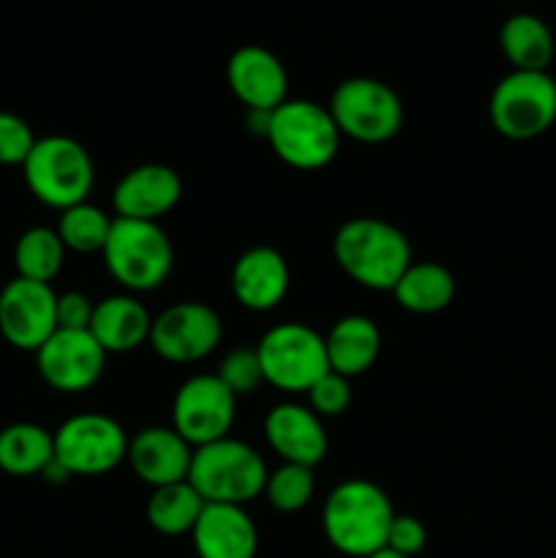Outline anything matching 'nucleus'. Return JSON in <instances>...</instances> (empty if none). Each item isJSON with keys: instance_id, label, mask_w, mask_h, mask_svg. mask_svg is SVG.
<instances>
[{"instance_id": "ddd939ff", "label": "nucleus", "mask_w": 556, "mask_h": 558, "mask_svg": "<svg viewBox=\"0 0 556 558\" xmlns=\"http://www.w3.org/2000/svg\"><path fill=\"white\" fill-rule=\"evenodd\" d=\"M58 330V294L52 283L16 276L0 289V336L14 349L36 354Z\"/></svg>"}, {"instance_id": "6e6552de", "label": "nucleus", "mask_w": 556, "mask_h": 558, "mask_svg": "<svg viewBox=\"0 0 556 558\" xmlns=\"http://www.w3.org/2000/svg\"><path fill=\"white\" fill-rule=\"evenodd\" d=\"M330 114L341 136L363 145H382L403 125L401 96L374 76H349L333 90Z\"/></svg>"}, {"instance_id": "bb28decb", "label": "nucleus", "mask_w": 556, "mask_h": 558, "mask_svg": "<svg viewBox=\"0 0 556 558\" xmlns=\"http://www.w3.org/2000/svg\"><path fill=\"white\" fill-rule=\"evenodd\" d=\"M65 245L60 234L49 227H33L20 234L14 245L16 276L27 281L52 283V278L63 270Z\"/></svg>"}, {"instance_id": "aec40b11", "label": "nucleus", "mask_w": 556, "mask_h": 558, "mask_svg": "<svg viewBox=\"0 0 556 558\" xmlns=\"http://www.w3.org/2000/svg\"><path fill=\"white\" fill-rule=\"evenodd\" d=\"M191 539L200 558H256L259 550L254 521L234 505H205Z\"/></svg>"}, {"instance_id": "f03ea898", "label": "nucleus", "mask_w": 556, "mask_h": 558, "mask_svg": "<svg viewBox=\"0 0 556 558\" xmlns=\"http://www.w3.org/2000/svg\"><path fill=\"white\" fill-rule=\"evenodd\" d=\"M392 501L371 480H347L327 494L322 507V532L338 554L365 558L387 545Z\"/></svg>"}, {"instance_id": "f257e3e1", "label": "nucleus", "mask_w": 556, "mask_h": 558, "mask_svg": "<svg viewBox=\"0 0 556 558\" xmlns=\"http://www.w3.org/2000/svg\"><path fill=\"white\" fill-rule=\"evenodd\" d=\"M338 267L371 292H392L398 278L412 265L409 238L382 218H349L333 238Z\"/></svg>"}, {"instance_id": "cd10ccee", "label": "nucleus", "mask_w": 556, "mask_h": 558, "mask_svg": "<svg viewBox=\"0 0 556 558\" xmlns=\"http://www.w3.org/2000/svg\"><path fill=\"white\" fill-rule=\"evenodd\" d=\"M112 221L101 207L82 202V205L60 210L58 227L55 232L63 240L65 251H76V254H101L107 245L109 232H112Z\"/></svg>"}, {"instance_id": "c9c22d12", "label": "nucleus", "mask_w": 556, "mask_h": 558, "mask_svg": "<svg viewBox=\"0 0 556 558\" xmlns=\"http://www.w3.org/2000/svg\"><path fill=\"white\" fill-rule=\"evenodd\" d=\"M365 558H403V556L396 554V550H390V548H379V550H376V554H371V556H365Z\"/></svg>"}, {"instance_id": "7ed1b4c3", "label": "nucleus", "mask_w": 556, "mask_h": 558, "mask_svg": "<svg viewBox=\"0 0 556 558\" xmlns=\"http://www.w3.org/2000/svg\"><path fill=\"white\" fill-rule=\"evenodd\" d=\"M189 483L205 499V505L245 507L265 494L267 466L254 447L223 436L210 445L196 447Z\"/></svg>"}, {"instance_id": "412c9836", "label": "nucleus", "mask_w": 556, "mask_h": 558, "mask_svg": "<svg viewBox=\"0 0 556 558\" xmlns=\"http://www.w3.org/2000/svg\"><path fill=\"white\" fill-rule=\"evenodd\" d=\"M150 311L134 294H112L96 303L90 336L107 354H125L150 341Z\"/></svg>"}, {"instance_id": "393cba45", "label": "nucleus", "mask_w": 556, "mask_h": 558, "mask_svg": "<svg viewBox=\"0 0 556 558\" xmlns=\"http://www.w3.org/2000/svg\"><path fill=\"white\" fill-rule=\"evenodd\" d=\"M55 458V436L36 423H14L0 430V472L33 477Z\"/></svg>"}, {"instance_id": "9d476101", "label": "nucleus", "mask_w": 556, "mask_h": 558, "mask_svg": "<svg viewBox=\"0 0 556 558\" xmlns=\"http://www.w3.org/2000/svg\"><path fill=\"white\" fill-rule=\"evenodd\" d=\"M55 461L71 477H98L129 456V436L118 420L98 412H85L69 417L55 430Z\"/></svg>"}, {"instance_id": "dca6fc26", "label": "nucleus", "mask_w": 556, "mask_h": 558, "mask_svg": "<svg viewBox=\"0 0 556 558\" xmlns=\"http://www.w3.org/2000/svg\"><path fill=\"white\" fill-rule=\"evenodd\" d=\"M183 196V180L167 163H142L125 172L112 191L118 218L158 223Z\"/></svg>"}, {"instance_id": "72a5a7b5", "label": "nucleus", "mask_w": 556, "mask_h": 558, "mask_svg": "<svg viewBox=\"0 0 556 558\" xmlns=\"http://www.w3.org/2000/svg\"><path fill=\"white\" fill-rule=\"evenodd\" d=\"M93 303L87 294L82 292H63L58 294V327L60 330H90Z\"/></svg>"}, {"instance_id": "f8f14e48", "label": "nucleus", "mask_w": 556, "mask_h": 558, "mask_svg": "<svg viewBox=\"0 0 556 558\" xmlns=\"http://www.w3.org/2000/svg\"><path fill=\"white\" fill-rule=\"evenodd\" d=\"M221 316L210 305L185 300V303L169 305L153 319L147 343L167 363L185 365L210 357L221 343Z\"/></svg>"}, {"instance_id": "6ab92c4d", "label": "nucleus", "mask_w": 556, "mask_h": 558, "mask_svg": "<svg viewBox=\"0 0 556 558\" xmlns=\"http://www.w3.org/2000/svg\"><path fill=\"white\" fill-rule=\"evenodd\" d=\"M289 265L281 251L254 245L238 256L232 267V294L245 311L265 314L283 303L289 292Z\"/></svg>"}, {"instance_id": "f3484780", "label": "nucleus", "mask_w": 556, "mask_h": 558, "mask_svg": "<svg viewBox=\"0 0 556 558\" xmlns=\"http://www.w3.org/2000/svg\"><path fill=\"white\" fill-rule=\"evenodd\" d=\"M191 458H194V447L172 425H150L131 436L125 461L140 483L164 488V485L189 480Z\"/></svg>"}, {"instance_id": "a878e982", "label": "nucleus", "mask_w": 556, "mask_h": 558, "mask_svg": "<svg viewBox=\"0 0 556 558\" xmlns=\"http://www.w3.org/2000/svg\"><path fill=\"white\" fill-rule=\"evenodd\" d=\"M202 510H205V499L196 494L189 480H183V483L153 488L147 499V523L164 537H183L194 532Z\"/></svg>"}, {"instance_id": "4be33fe9", "label": "nucleus", "mask_w": 556, "mask_h": 558, "mask_svg": "<svg viewBox=\"0 0 556 558\" xmlns=\"http://www.w3.org/2000/svg\"><path fill=\"white\" fill-rule=\"evenodd\" d=\"M327 365L336 374L354 379L374 368L382 352V332L374 319L363 314L341 316L325 336Z\"/></svg>"}, {"instance_id": "5701e85b", "label": "nucleus", "mask_w": 556, "mask_h": 558, "mask_svg": "<svg viewBox=\"0 0 556 558\" xmlns=\"http://www.w3.org/2000/svg\"><path fill=\"white\" fill-rule=\"evenodd\" d=\"M499 47L512 71H548L556 52L548 22L529 11H518L501 22Z\"/></svg>"}, {"instance_id": "a211bd4d", "label": "nucleus", "mask_w": 556, "mask_h": 558, "mask_svg": "<svg viewBox=\"0 0 556 558\" xmlns=\"http://www.w3.org/2000/svg\"><path fill=\"white\" fill-rule=\"evenodd\" d=\"M265 439L283 463L314 469L327 456L325 420L303 403H276L265 417Z\"/></svg>"}, {"instance_id": "39448f33", "label": "nucleus", "mask_w": 556, "mask_h": 558, "mask_svg": "<svg viewBox=\"0 0 556 558\" xmlns=\"http://www.w3.org/2000/svg\"><path fill=\"white\" fill-rule=\"evenodd\" d=\"M101 254L109 276L125 292H153L172 276L174 267L172 240L153 221L114 216Z\"/></svg>"}, {"instance_id": "b1692460", "label": "nucleus", "mask_w": 556, "mask_h": 558, "mask_svg": "<svg viewBox=\"0 0 556 558\" xmlns=\"http://www.w3.org/2000/svg\"><path fill=\"white\" fill-rule=\"evenodd\" d=\"M392 298L409 314H439L456 298V276L439 262H412L392 287Z\"/></svg>"}, {"instance_id": "c85d7f7f", "label": "nucleus", "mask_w": 556, "mask_h": 558, "mask_svg": "<svg viewBox=\"0 0 556 558\" xmlns=\"http://www.w3.org/2000/svg\"><path fill=\"white\" fill-rule=\"evenodd\" d=\"M316 490L314 469L300 463H281L278 469L267 472L265 499L278 512H300L311 505Z\"/></svg>"}, {"instance_id": "1a4fd4ad", "label": "nucleus", "mask_w": 556, "mask_h": 558, "mask_svg": "<svg viewBox=\"0 0 556 558\" xmlns=\"http://www.w3.org/2000/svg\"><path fill=\"white\" fill-rule=\"evenodd\" d=\"M265 385L298 396L309 392L319 376L330 371L325 352V336L300 322H283L267 330L256 343Z\"/></svg>"}, {"instance_id": "7c9ffc66", "label": "nucleus", "mask_w": 556, "mask_h": 558, "mask_svg": "<svg viewBox=\"0 0 556 558\" xmlns=\"http://www.w3.org/2000/svg\"><path fill=\"white\" fill-rule=\"evenodd\" d=\"M309 396V409L314 414H319L322 420L338 417L349 409L352 403V387H349L347 376L336 374V371H327L325 376L311 385V390L305 392Z\"/></svg>"}, {"instance_id": "20e7f679", "label": "nucleus", "mask_w": 556, "mask_h": 558, "mask_svg": "<svg viewBox=\"0 0 556 558\" xmlns=\"http://www.w3.org/2000/svg\"><path fill=\"white\" fill-rule=\"evenodd\" d=\"M265 140L287 167L316 172L338 156L341 131L327 107L309 98H287L270 112Z\"/></svg>"}, {"instance_id": "f704fd0d", "label": "nucleus", "mask_w": 556, "mask_h": 558, "mask_svg": "<svg viewBox=\"0 0 556 558\" xmlns=\"http://www.w3.org/2000/svg\"><path fill=\"white\" fill-rule=\"evenodd\" d=\"M270 112L267 109H245V129H249V134L265 140L267 129H270Z\"/></svg>"}, {"instance_id": "423d86ee", "label": "nucleus", "mask_w": 556, "mask_h": 558, "mask_svg": "<svg viewBox=\"0 0 556 558\" xmlns=\"http://www.w3.org/2000/svg\"><path fill=\"white\" fill-rule=\"evenodd\" d=\"M22 174L31 194L52 210H69L87 202L96 183L90 153L71 136L36 140L31 156L22 163Z\"/></svg>"}, {"instance_id": "9b49d317", "label": "nucleus", "mask_w": 556, "mask_h": 558, "mask_svg": "<svg viewBox=\"0 0 556 558\" xmlns=\"http://www.w3.org/2000/svg\"><path fill=\"white\" fill-rule=\"evenodd\" d=\"M238 398L216 374H196L178 387L172 401V428L191 447H205L229 436Z\"/></svg>"}, {"instance_id": "2f4dec72", "label": "nucleus", "mask_w": 556, "mask_h": 558, "mask_svg": "<svg viewBox=\"0 0 556 558\" xmlns=\"http://www.w3.org/2000/svg\"><path fill=\"white\" fill-rule=\"evenodd\" d=\"M36 136L31 125L14 112H0V163L3 167H22L31 156Z\"/></svg>"}, {"instance_id": "473e14b6", "label": "nucleus", "mask_w": 556, "mask_h": 558, "mask_svg": "<svg viewBox=\"0 0 556 558\" xmlns=\"http://www.w3.org/2000/svg\"><path fill=\"white\" fill-rule=\"evenodd\" d=\"M425 543H428V532H425L423 521L414 515H398L396 512L385 548L396 550L403 558H414L418 554H423Z\"/></svg>"}, {"instance_id": "2eb2a0df", "label": "nucleus", "mask_w": 556, "mask_h": 558, "mask_svg": "<svg viewBox=\"0 0 556 558\" xmlns=\"http://www.w3.org/2000/svg\"><path fill=\"white\" fill-rule=\"evenodd\" d=\"M227 85L245 109L270 112L289 98V74L281 58L259 44H245L229 54Z\"/></svg>"}, {"instance_id": "0eeeda50", "label": "nucleus", "mask_w": 556, "mask_h": 558, "mask_svg": "<svg viewBox=\"0 0 556 558\" xmlns=\"http://www.w3.org/2000/svg\"><path fill=\"white\" fill-rule=\"evenodd\" d=\"M488 118L505 140H537L556 123V80L548 71H510L491 93Z\"/></svg>"}, {"instance_id": "4468645a", "label": "nucleus", "mask_w": 556, "mask_h": 558, "mask_svg": "<svg viewBox=\"0 0 556 558\" xmlns=\"http://www.w3.org/2000/svg\"><path fill=\"white\" fill-rule=\"evenodd\" d=\"M107 352L90 330H55L36 352L41 379L58 392H85L101 379Z\"/></svg>"}, {"instance_id": "c756f323", "label": "nucleus", "mask_w": 556, "mask_h": 558, "mask_svg": "<svg viewBox=\"0 0 556 558\" xmlns=\"http://www.w3.org/2000/svg\"><path fill=\"white\" fill-rule=\"evenodd\" d=\"M216 376L227 385V390L232 392L234 398L251 396V392H256L262 385H265L259 354H256V349L251 347L232 349V352L221 360Z\"/></svg>"}]
</instances>
